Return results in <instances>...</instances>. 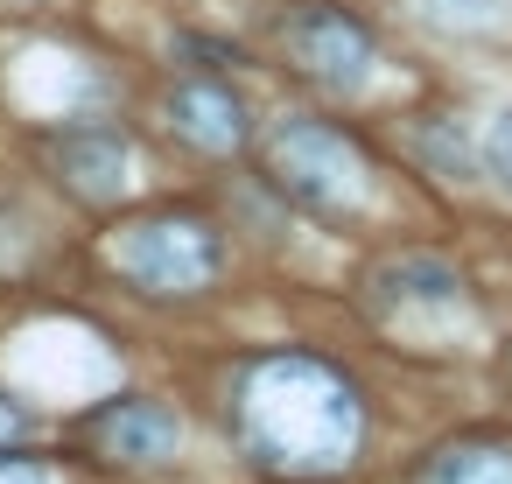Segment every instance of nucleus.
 Wrapping results in <instances>:
<instances>
[{
    "label": "nucleus",
    "mask_w": 512,
    "mask_h": 484,
    "mask_svg": "<svg viewBox=\"0 0 512 484\" xmlns=\"http://www.w3.org/2000/svg\"><path fill=\"white\" fill-rule=\"evenodd\" d=\"M225 421L239 449L274 477H337L365 442L358 386L309 351H274V358L239 365Z\"/></svg>",
    "instance_id": "f257e3e1"
},
{
    "label": "nucleus",
    "mask_w": 512,
    "mask_h": 484,
    "mask_svg": "<svg viewBox=\"0 0 512 484\" xmlns=\"http://www.w3.org/2000/svg\"><path fill=\"white\" fill-rule=\"evenodd\" d=\"M260 162H267V183H274L288 204L323 211V218L358 211V204L372 197V169H365L358 141H351L344 127L316 120V113H288V120H274L267 141H260Z\"/></svg>",
    "instance_id": "f03ea898"
},
{
    "label": "nucleus",
    "mask_w": 512,
    "mask_h": 484,
    "mask_svg": "<svg viewBox=\"0 0 512 484\" xmlns=\"http://www.w3.org/2000/svg\"><path fill=\"white\" fill-rule=\"evenodd\" d=\"M106 260L141 295H204L225 267V239L197 211H148V218H127L106 239Z\"/></svg>",
    "instance_id": "7ed1b4c3"
},
{
    "label": "nucleus",
    "mask_w": 512,
    "mask_h": 484,
    "mask_svg": "<svg viewBox=\"0 0 512 484\" xmlns=\"http://www.w3.org/2000/svg\"><path fill=\"white\" fill-rule=\"evenodd\" d=\"M274 43L281 57L316 78L323 92H365L372 85V64H379V43L358 15L330 8V0H288L281 22H274Z\"/></svg>",
    "instance_id": "20e7f679"
},
{
    "label": "nucleus",
    "mask_w": 512,
    "mask_h": 484,
    "mask_svg": "<svg viewBox=\"0 0 512 484\" xmlns=\"http://www.w3.org/2000/svg\"><path fill=\"white\" fill-rule=\"evenodd\" d=\"M372 309L386 330H442V323H463L470 309V281L442 260V253H400V260H379L372 267Z\"/></svg>",
    "instance_id": "39448f33"
},
{
    "label": "nucleus",
    "mask_w": 512,
    "mask_h": 484,
    "mask_svg": "<svg viewBox=\"0 0 512 484\" xmlns=\"http://www.w3.org/2000/svg\"><path fill=\"white\" fill-rule=\"evenodd\" d=\"M43 162L78 204H120L127 183H134V141L113 134V127H57V134H43Z\"/></svg>",
    "instance_id": "423d86ee"
},
{
    "label": "nucleus",
    "mask_w": 512,
    "mask_h": 484,
    "mask_svg": "<svg viewBox=\"0 0 512 484\" xmlns=\"http://www.w3.org/2000/svg\"><path fill=\"white\" fill-rule=\"evenodd\" d=\"M162 113H169V127L197 155H239L246 134H253V113H246V99L225 78H183V85H169Z\"/></svg>",
    "instance_id": "0eeeda50"
},
{
    "label": "nucleus",
    "mask_w": 512,
    "mask_h": 484,
    "mask_svg": "<svg viewBox=\"0 0 512 484\" xmlns=\"http://www.w3.org/2000/svg\"><path fill=\"white\" fill-rule=\"evenodd\" d=\"M92 442H99V456H113V463H169L176 449H183V421H176V407H162V400H106L99 414H92Z\"/></svg>",
    "instance_id": "6e6552de"
},
{
    "label": "nucleus",
    "mask_w": 512,
    "mask_h": 484,
    "mask_svg": "<svg viewBox=\"0 0 512 484\" xmlns=\"http://www.w3.org/2000/svg\"><path fill=\"white\" fill-rule=\"evenodd\" d=\"M421 484H512V442H449Z\"/></svg>",
    "instance_id": "1a4fd4ad"
},
{
    "label": "nucleus",
    "mask_w": 512,
    "mask_h": 484,
    "mask_svg": "<svg viewBox=\"0 0 512 484\" xmlns=\"http://www.w3.org/2000/svg\"><path fill=\"white\" fill-rule=\"evenodd\" d=\"M414 22L442 36H505L512 29V0H407Z\"/></svg>",
    "instance_id": "9d476101"
},
{
    "label": "nucleus",
    "mask_w": 512,
    "mask_h": 484,
    "mask_svg": "<svg viewBox=\"0 0 512 484\" xmlns=\"http://www.w3.org/2000/svg\"><path fill=\"white\" fill-rule=\"evenodd\" d=\"M477 169L498 183V197H512V106L484 120V134H477Z\"/></svg>",
    "instance_id": "9b49d317"
},
{
    "label": "nucleus",
    "mask_w": 512,
    "mask_h": 484,
    "mask_svg": "<svg viewBox=\"0 0 512 484\" xmlns=\"http://www.w3.org/2000/svg\"><path fill=\"white\" fill-rule=\"evenodd\" d=\"M0 484H57V470L29 463V456H0Z\"/></svg>",
    "instance_id": "f8f14e48"
},
{
    "label": "nucleus",
    "mask_w": 512,
    "mask_h": 484,
    "mask_svg": "<svg viewBox=\"0 0 512 484\" xmlns=\"http://www.w3.org/2000/svg\"><path fill=\"white\" fill-rule=\"evenodd\" d=\"M15 435H22V407L0 393V442H15Z\"/></svg>",
    "instance_id": "ddd939ff"
}]
</instances>
